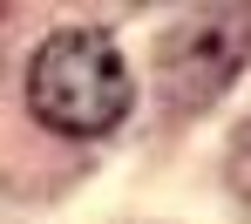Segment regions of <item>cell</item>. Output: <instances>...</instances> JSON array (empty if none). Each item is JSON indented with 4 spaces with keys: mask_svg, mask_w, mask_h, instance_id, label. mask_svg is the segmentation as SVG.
I'll return each instance as SVG.
<instances>
[{
    "mask_svg": "<svg viewBox=\"0 0 251 224\" xmlns=\"http://www.w3.org/2000/svg\"><path fill=\"white\" fill-rule=\"evenodd\" d=\"M129 68L102 27H61L34 48L27 109L61 136H109L129 116Z\"/></svg>",
    "mask_w": 251,
    "mask_h": 224,
    "instance_id": "6da1fadb",
    "label": "cell"
},
{
    "mask_svg": "<svg viewBox=\"0 0 251 224\" xmlns=\"http://www.w3.org/2000/svg\"><path fill=\"white\" fill-rule=\"evenodd\" d=\"M251 61V21L238 14H204V21H183V27H170L163 48H156V68H163V89L170 102L183 109H197L210 102L217 89H231V75Z\"/></svg>",
    "mask_w": 251,
    "mask_h": 224,
    "instance_id": "7a4b0ae2",
    "label": "cell"
},
{
    "mask_svg": "<svg viewBox=\"0 0 251 224\" xmlns=\"http://www.w3.org/2000/svg\"><path fill=\"white\" fill-rule=\"evenodd\" d=\"M231 183H238V197H245V211H251V123L238 129V149H231Z\"/></svg>",
    "mask_w": 251,
    "mask_h": 224,
    "instance_id": "3957f363",
    "label": "cell"
}]
</instances>
